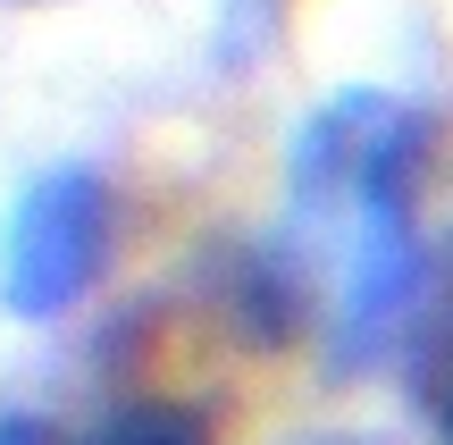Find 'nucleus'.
<instances>
[{
  "mask_svg": "<svg viewBox=\"0 0 453 445\" xmlns=\"http://www.w3.org/2000/svg\"><path fill=\"white\" fill-rule=\"evenodd\" d=\"M118 244V194L93 168H42L0 219V311L67 319L101 286Z\"/></svg>",
  "mask_w": 453,
  "mask_h": 445,
  "instance_id": "obj_1",
  "label": "nucleus"
},
{
  "mask_svg": "<svg viewBox=\"0 0 453 445\" xmlns=\"http://www.w3.org/2000/svg\"><path fill=\"white\" fill-rule=\"evenodd\" d=\"M84 445H211V429L185 403H127V412H110Z\"/></svg>",
  "mask_w": 453,
  "mask_h": 445,
  "instance_id": "obj_2",
  "label": "nucleus"
},
{
  "mask_svg": "<svg viewBox=\"0 0 453 445\" xmlns=\"http://www.w3.org/2000/svg\"><path fill=\"white\" fill-rule=\"evenodd\" d=\"M0 445H50L42 429H34V420L26 412H0Z\"/></svg>",
  "mask_w": 453,
  "mask_h": 445,
  "instance_id": "obj_3",
  "label": "nucleus"
},
{
  "mask_svg": "<svg viewBox=\"0 0 453 445\" xmlns=\"http://www.w3.org/2000/svg\"><path fill=\"white\" fill-rule=\"evenodd\" d=\"M445 445H453V403H445Z\"/></svg>",
  "mask_w": 453,
  "mask_h": 445,
  "instance_id": "obj_4",
  "label": "nucleus"
}]
</instances>
